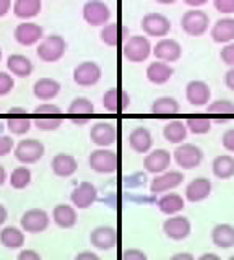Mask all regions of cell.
I'll return each instance as SVG.
<instances>
[{
    "label": "cell",
    "instance_id": "1",
    "mask_svg": "<svg viewBox=\"0 0 234 260\" xmlns=\"http://www.w3.org/2000/svg\"><path fill=\"white\" fill-rule=\"evenodd\" d=\"M67 52V41L60 35H49L41 39V43L36 47V55L39 60L46 63L59 62Z\"/></svg>",
    "mask_w": 234,
    "mask_h": 260
},
{
    "label": "cell",
    "instance_id": "2",
    "mask_svg": "<svg viewBox=\"0 0 234 260\" xmlns=\"http://www.w3.org/2000/svg\"><path fill=\"white\" fill-rule=\"evenodd\" d=\"M122 54L128 62L142 63L153 54V47H151V43L147 36L135 35V36H130L124 43Z\"/></svg>",
    "mask_w": 234,
    "mask_h": 260
},
{
    "label": "cell",
    "instance_id": "3",
    "mask_svg": "<svg viewBox=\"0 0 234 260\" xmlns=\"http://www.w3.org/2000/svg\"><path fill=\"white\" fill-rule=\"evenodd\" d=\"M88 165L98 174H114L120 168V159L117 153L109 148H98L91 151L88 158Z\"/></svg>",
    "mask_w": 234,
    "mask_h": 260
},
{
    "label": "cell",
    "instance_id": "4",
    "mask_svg": "<svg viewBox=\"0 0 234 260\" xmlns=\"http://www.w3.org/2000/svg\"><path fill=\"white\" fill-rule=\"evenodd\" d=\"M210 26V16L200 8H190L181 18V28L192 38L204 36Z\"/></svg>",
    "mask_w": 234,
    "mask_h": 260
},
{
    "label": "cell",
    "instance_id": "5",
    "mask_svg": "<svg viewBox=\"0 0 234 260\" xmlns=\"http://www.w3.org/2000/svg\"><path fill=\"white\" fill-rule=\"evenodd\" d=\"M44 143L36 140V138H23L17 145H15V158L20 161L21 165H35L44 156Z\"/></svg>",
    "mask_w": 234,
    "mask_h": 260
},
{
    "label": "cell",
    "instance_id": "6",
    "mask_svg": "<svg viewBox=\"0 0 234 260\" xmlns=\"http://www.w3.org/2000/svg\"><path fill=\"white\" fill-rule=\"evenodd\" d=\"M173 158L181 169H195L204 161V151L195 143H181L176 146Z\"/></svg>",
    "mask_w": 234,
    "mask_h": 260
},
{
    "label": "cell",
    "instance_id": "7",
    "mask_svg": "<svg viewBox=\"0 0 234 260\" xmlns=\"http://www.w3.org/2000/svg\"><path fill=\"white\" fill-rule=\"evenodd\" d=\"M140 28L147 38H166L171 31V21L163 13H147L140 21Z\"/></svg>",
    "mask_w": 234,
    "mask_h": 260
},
{
    "label": "cell",
    "instance_id": "8",
    "mask_svg": "<svg viewBox=\"0 0 234 260\" xmlns=\"http://www.w3.org/2000/svg\"><path fill=\"white\" fill-rule=\"evenodd\" d=\"M51 216L43 208H29L21 215V230L29 234H39L49 228Z\"/></svg>",
    "mask_w": 234,
    "mask_h": 260
},
{
    "label": "cell",
    "instance_id": "9",
    "mask_svg": "<svg viewBox=\"0 0 234 260\" xmlns=\"http://www.w3.org/2000/svg\"><path fill=\"white\" fill-rule=\"evenodd\" d=\"M83 20L90 24V26H106L111 20V8L103 0H88L83 5Z\"/></svg>",
    "mask_w": 234,
    "mask_h": 260
},
{
    "label": "cell",
    "instance_id": "10",
    "mask_svg": "<svg viewBox=\"0 0 234 260\" xmlns=\"http://www.w3.org/2000/svg\"><path fill=\"white\" fill-rule=\"evenodd\" d=\"M184 173L182 171H176V169H171V171H164V173L161 174H156L153 177V181L150 184V192L153 195H163V193H168L174 189H177L182 182H184Z\"/></svg>",
    "mask_w": 234,
    "mask_h": 260
},
{
    "label": "cell",
    "instance_id": "11",
    "mask_svg": "<svg viewBox=\"0 0 234 260\" xmlns=\"http://www.w3.org/2000/svg\"><path fill=\"white\" fill-rule=\"evenodd\" d=\"M90 242L94 249L108 252L111 249H114L119 242V233L116 228L103 224V226H96L94 230L90 233Z\"/></svg>",
    "mask_w": 234,
    "mask_h": 260
},
{
    "label": "cell",
    "instance_id": "12",
    "mask_svg": "<svg viewBox=\"0 0 234 260\" xmlns=\"http://www.w3.org/2000/svg\"><path fill=\"white\" fill-rule=\"evenodd\" d=\"M101 75H103L101 67L93 60L82 62L74 69V81L78 86H83V88L98 85Z\"/></svg>",
    "mask_w": 234,
    "mask_h": 260
},
{
    "label": "cell",
    "instance_id": "13",
    "mask_svg": "<svg viewBox=\"0 0 234 260\" xmlns=\"http://www.w3.org/2000/svg\"><path fill=\"white\" fill-rule=\"evenodd\" d=\"M163 233L166 234V238H169L171 241H184V239H187L192 233V223L187 216H182V215L169 216L163 223Z\"/></svg>",
    "mask_w": 234,
    "mask_h": 260
},
{
    "label": "cell",
    "instance_id": "14",
    "mask_svg": "<svg viewBox=\"0 0 234 260\" xmlns=\"http://www.w3.org/2000/svg\"><path fill=\"white\" fill-rule=\"evenodd\" d=\"M96 200H98V189H96L94 184L88 182V181L80 182L70 193L72 205L78 210L90 208Z\"/></svg>",
    "mask_w": 234,
    "mask_h": 260
},
{
    "label": "cell",
    "instance_id": "15",
    "mask_svg": "<svg viewBox=\"0 0 234 260\" xmlns=\"http://www.w3.org/2000/svg\"><path fill=\"white\" fill-rule=\"evenodd\" d=\"M128 106H130V94L120 86L109 88L103 96V108L108 112H124L128 109Z\"/></svg>",
    "mask_w": 234,
    "mask_h": 260
},
{
    "label": "cell",
    "instance_id": "16",
    "mask_svg": "<svg viewBox=\"0 0 234 260\" xmlns=\"http://www.w3.org/2000/svg\"><path fill=\"white\" fill-rule=\"evenodd\" d=\"M171 159H173V154L168 150L156 148V150H151L150 153H147V156L143 159V168L147 169V173L156 176V174H161L169 169V166H171Z\"/></svg>",
    "mask_w": 234,
    "mask_h": 260
},
{
    "label": "cell",
    "instance_id": "17",
    "mask_svg": "<svg viewBox=\"0 0 234 260\" xmlns=\"http://www.w3.org/2000/svg\"><path fill=\"white\" fill-rule=\"evenodd\" d=\"M90 140L99 148H109L117 140V130L111 122H96L90 130Z\"/></svg>",
    "mask_w": 234,
    "mask_h": 260
},
{
    "label": "cell",
    "instance_id": "18",
    "mask_svg": "<svg viewBox=\"0 0 234 260\" xmlns=\"http://www.w3.org/2000/svg\"><path fill=\"white\" fill-rule=\"evenodd\" d=\"M99 38L103 41V44H106L109 47H116V46L124 44L125 41L130 38V31H128V28L120 21L108 23L106 26L101 28Z\"/></svg>",
    "mask_w": 234,
    "mask_h": 260
},
{
    "label": "cell",
    "instance_id": "19",
    "mask_svg": "<svg viewBox=\"0 0 234 260\" xmlns=\"http://www.w3.org/2000/svg\"><path fill=\"white\" fill-rule=\"evenodd\" d=\"M153 55L156 57V60L166 62V63H174L181 59L182 46L177 43L176 39L163 38L158 41L155 47H153Z\"/></svg>",
    "mask_w": 234,
    "mask_h": 260
},
{
    "label": "cell",
    "instance_id": "20",
    "mask_svg": "<svg viewBox=\"0 0 234 260\" xmlns=\"http://www.w3.org/2000/svg\"><path fill=\"white\" fill-rule=\"evenodd\" d=\"M210 98H212V89L204 80H192L185 86V100L195 108L207 106L210 103Z\"/></svg>",
    "mask_w": 234,
    "mask_h": 260
},
{
    "label": "cell",
    "instance_id": "21",
    "mask_svg": "<svg viewBox=\"0 0 234 260\" xmlns=\"http://www.w3.org/2000/svg\"><path fill=\"white\" fill-rule=\"evenodd\" d=\"M43 36H44L43 28L31 21H23L15 28V39H17V43L26 47L41 43Z\"/></svg>",
    "mask_w": 234,
    "mask_h": 260
},
{
    "label": "cell",
    "instance_id": "22",
    "mask_svg": "<svg viewBox=\"0 0 234 260\" xmlns=\"http://www.w3.org/2000/svg\"><path fill=\"white\" fill-rule=\"evenodd\" d=\"M213 43L216 44H229L234 43V18L232 16H223L216 20L215 24L210 29Z\"/></svg>",
    "mask_w": 234,
    "mask_h": 260
},
{
    "label": "cell",
    "instance_id": "23",
    "mask_svg": "<svg viewBox=\"0 0 234 260\" xmlns=\"http://www.w3.org/2000/svg\"><path fill=\"white\" fill-rule=\"evenodd\" d=\"M212 193V182L207 177H195L185 185V200H189L192 203L204 202L205 199L210 197Z\"/></svg>",
    "mask_w": 234,
    "mask_h": 260
},
{
    "label": "cell",
    "instance_id": "24",
    "mask_svg": "<svg viewBox=\"0 0 234 260\" xmlns=\"http://www.w3.org/2000/svg\"><path fill=\"white\" fill-rule=\"evenodd\" d=\"M128 146L139 154H147L151 151L153 135L147 127H135L128 134Z\"/></svg>",
    "mask_w": 234,
    "mask_h": 260
},
{
    "label": "cell",
    "instance_id": "25",
    "mask_svg": "<svg viewBox=\"0 0 234 260\" xmlns=\"http://www.w3.org/2000/svg\"><path fill=\"white\" fill-rule=\"evenodd\" d=\"M60 83L57 80L49 78V77H44V78H39L35 81L33 85V94L38 98L39 101L43 103H49L52 101L55 96H59L60 93Z\"/></svg>",
    "mask_w": 234,
    "mask_h": 260
},
{
    "label": "cell",
    "instance_id": "26",
    "mask_svg": "<svg viewBox=\"0 0 234 260\" xmlns=\"http://www.w3.org/2000/svg\"><path fill=\"white\" fill-rule=\"evenodd\" d=\"M52 173L59 177H70L77 173L78 162L77 159L69 153H57L51 161Z\"/></svg>",
    "mask_w": 234,
    "mask_h": 260
},
{
    "label": "cell",
    "instance_id": "27",
    "mask_svg": "<svg viewBox=\"0 0 234 260\" xmlns=\"http://www.w3.org/2000/svg\"><path fill=\"white\" fill-rule=\"evenodd\" d=\"M77 210L70 203H59L52 210V221L62 230H70L77 224Z\"/></svg>",
    "mask_w": 234,
    "mask_h": 260
},
{
    "label": "cell",
    "instance_id": "28",
    "mask_svg": "<svg viewBox=\"0 0 234 260\" xmlns=\"http://www.w3.org/2000/svg\"><path fill=\"white\" fill-rule=\"evenodd\" d=\"M185 207V199L182 197L181 193H176V192H168L163 193L161 197L158 199V208L161 213H164L168 216H174V215H179L181 211Z\"/></svg>",
    "mask_w": 234,
    "mask_h": 260
},
{
    "label": "cell",
    "instance_id": "29",
    "mask_svg": "<svg viewBox=\"0 0 234 260\" xmlns=\"http://www.w3.org/2000/svg\"><path fill=\"white\" fill-rule=\"evenodd\" d=\"M174 69L166 62L155 60L147 67V78L153 85H164L171 80Z\"/></svg>",
    "mask_w": 234,
    "mask_h": 260
},
{
    "label": "cell",
    "instance_id": "30",
    "mask_svg": "<svg viewBox=\"0 0 234 260\" xmlns=\"http://www.w3.org/2000/svg\"><path fill=\"white\" fill-rule=\"evenodd\" d=\"M212 242L218 249L234 247V226L229 223H220L212 230Z\"/></svg>",
    "mask_w": 234,
    "mask_h": 260
},
{
    "label": "cell",
    "instance_id": "31",
    "mask_svg": "<svg viewBox=\"0 0 234 260\" xmlns=\"http://www.w3.org/2000/svg\"><path fill=\"white\" fill-rule=\"evenodd\" d=\"M7 69L12 73L13 77H20V78H26L29 77L35 70V65L28 59L26 55L21 54H12L7 59Z\"/></svg>",
    "mask_w": 234,
    "mask_h": 260
},
{
    "label": "cell",
    "instance_id": "32",
    "mask_svg": "<svg viewBox=\"0 0 234 260\" xmlns=\"http://www.w3.org/2000/svg\"><path fill=\"white\" fill-rule=\"evenodd\" d=\"M0 242L9 250H18L25 246V231L17 226H5L0 230Z\"/></svg>",
    "mask_w": 234,
    "mask_h": 260
},
{
    "label": "cell",
    "instance_id": "33",
    "mask_svg": "<svg viewBox=\"0 0 234 260\" xmlns=\"http://www.w3.org/2000/svg\"><path fill=\"white\" fill-rule=\"evenodd\" d=\"M43 8V0H15L13 13L20 20H31L39 15Z\"/></svg>",
    "mask_w": 234,
    "mask_h": 260
},
{
    "label": "cell",
    "instance_id": "34",
    "mask_svg": "<svg viewBox=\"0 0 234 260\" xmlns=\"http://www.w3.org/2000/svg\"><path fill=\"white\" fill-rule=\"evenodd\" d=\"M212 173L220 181L234 177V156L231 154H220L212 161Z\"/></svg>",
    "mask_w": 234,
    "mask_h": 260
},
{
    "label": "cell",
    "instance_id": "35",
    "mask_svg": "<svg viewBox=\"0 0 234 260\" xmlns=\"http://www.w3.org/2000/svg\"><path fill=\"white\" fill-rule=\"evenodd\" d=\"M187 125L182 120H169L163 128V135L166 138V142L173 145H181L185 138H187Z\"/></svg>",
    "mask_w": 234,
    "mask_h": 260
},
{
    "label": "cell",
    "instance_id": "36",
    "mask_svg": "<svg viewBox=\"0 0 234 260\" xmlns=\"http://www.w3.org/2000/svg\"><path fill=\"white\" fill-rule=\"evenodd\" d=\"M150 111L153 114H159V116H173L181 111V106L179 101L173 96H161L153 101Z\"/></svg>",
    "mask_w": 234,
    "mask_h": 260
},
{
    "label": "cell",
    "instance_id": "37",
    "mask_svg": "<svg viewBox=\"0 0 234 260\" xmlns=\"http://www.w3.org/2000/svg\"><path fill=\"white\" fill-rule=\"evenodd\" d=\"M67 112L70 116H91L94 112V104L91 100H88V98L78 96L70 101Z\"/></svg>",
    "mask_w": 234,
    "mask_h": 260
},
{
    "label": "cell",
    "instance_id": "38",
    "mask_svg": "<svg viewBox=\"0 0 234 260\" xmlns=\"http://www.w3.org/2000/svg\"><path fill=\"white\" fill-rule=\"evenodd\" d=\"M31 179H33V176H31L28 166H18L10 174V185L15 190H23L31 184Z\"/></svg>",
    "mask_w": 234,
    "mask_h": 260
},
{
    "label": "cell",
    "instance_id": "39",
    "mask_svg": "<svg viewBox=\"0 0 234 260\" xmlns=\"http://www.w3.org/2000/svg\"><path fill=\"white\" fill-rule=\"evenodd\" d=\"M5 127L12 135H25L29 132L31 127H33V122H31L26 116H20V117L13 116L5 122Z\"/></svg>",
    "mask_w": 234,
    "mask_h": 260
},
{
    "label": "cell",
    "instance_id": "40",
    "mask_svg": "<svg viewBox=\"0 0 234 260\" xmlns=\"http://www.w3.org/2000/svg\"><path fill=\"white\" fill-rule=\"evenodd\" d=\"M205 111L213 116H231L234 114V103L231 100H215L207 104Z\"/></svg>",
    "mask_w": 234,
    "mask_h": 260
},
{
    "label": "cell",
    "instance_id": "41",
    "mask_svg": "<svg viewBox=\"0 0 234 260\" xmlns=\"http://www.w3.org/2000/svg\"><path fill=\"white\" fill-rule=\"evenodd\" d=\"M185 125H187V130L193 135H205L212 128V120L207 117H190L185 120Z\"/></svg>",
    "mask_w": 234,
    "mask_h": 260
},
{
    "label": "cell",
    "instance_id": "42",
    "mask_svg": "<svg viewBox=\"0 0 234 260\" xmlns=\"http://www.w3.org/2000/svg\"><path fill=\"white\" fill-rule=\"evenodd\" d=\"M33 125L38 130H43V132H54V130H57L62 125V119L57 116H39L38 119H35Z\"/></svg>",
    "mask_w": 234,
    "mask_h": 260
},
{
    "label": "cell",
    "instance_id": "43",
    "mask_svg": "<svg viewBox=\"0 0 234 260\" xmlns=\"http://www.w3.org/2000/svg\"><path fill=\"white\" fill-rule=\"evenodd\" d=\"M36 116H60L62 114V109L59 108L57 104H52V103H43V104H38L35 111H33Z\"/></svg>",
    "mask_w": 234,
    "mask_h": 260
},
{
    "label": "cell",
    "instance_id": "44",
    "mask_svg": "<svg viewBox=\"0 0 234 260\" xmlns=\"http://www.w3.org/2000/svg\"><path fill=\"white\" fill-rule=\"evenodd\" d=\"M15 88V78L9 72L0 70V96H7L13 91Z\"/></svg>",
    "mask_w": 234,
    "mask_h": 260
},
{
    "label": "cell",
    "instance_id": "45",
    "mask_svg": "<svg viewBox=\"0 0 234 260\" xmlns=\"http://www.w3.org/2000/svg\"><path fill=\"white\" fill-rule=\"evenodd\" d=\"M220 59L224 65H228L229 69H234V43L224 44V47L220 52Z\"/></svg>",
    "mask_w": 234,
    "mask_h": 260
},
{
    "label": "cell",
    "instance_id": "46",
    "mask_svg": "<svg viewBox=\"0 0 234 260\" xmlns=\"http://www.w3.org/2000/svg\"><path fill=\"white\" fill-rule=\"evenodd\" d=\"M213 7L218 13L229 16L234 13V0H213Z\"/></svg>",
    "mask_w": 234,
    "mask_h": 260
},
{
    "label": "cell",
    "instance_id": "47",
    "mask_svg": "<svg viewBox=\"0 0 234 260\" xmlns=\"http://www.w3.org/2000/svg\"><path fill=\"white\" fill-rule=\"evenodd\" d=\"M13 138L10 135H4L0 134V158L7 156L13 151Z\"/></svg>",
    "mask_w": 234,
    "mask_h": 260
},
{
    "label": "cell",
    "instance_id": "48",
    "mask_svg": "<svg viewBox=\"0 0 234 260\" xmlns=\"http://www.w3.org/2000/svg\"><path fill=\"white\" fill-rule=\"evenodd\" d=\"M221 143L224 146L226 151L234 153V128H228L224 130V134L221 137Z\"/></svg>",
    "mask_w": 234,
    "mask_h": 260
},
{
    "label": "cell",
    "instance_id": "49",
    "mask_svg": "<svg viewBox=\"0 0 234 260\" xmlns=\"http://www.w3.org/2000/svg\"><path fill=\"white\" fill-rule=\"evenodd\" d=\"M122 260H148V257L140 249H127L122 254Z\"/></svg>",
    "mask_w": 234,
    "mask_h": 260
},
{
    "label": "cell",
    "instance_id": "50",
    "mask_svg": "<svg viewBox=\"0 0 234 260\" xmlns=\"http://www.w3.org/2000/svg\"><path fill=\"white\" fill-rule=\"evenodd\" d=\"M17 260H43V258L33 249H23L20 254H18V258Z\"/></svg>",
    "mask_w": 234,
    "mask_h": 260
},
{
    "label": "cell",
    "instance_id": "51",
    "mask_svg": "<svg viewBox=\"0 0 234 260\" xmlns=\"http://www.w3.org/2000/svg\"><path fill=\"white\" fill-rule=\"evenodd\" d=\"M74 260H101L98 254H94L91 250H82L74 257Z\"/></svg>",
    "mask_w": 234,
    "mask_h": 260
},
{
    "label": "cell",
    "instance_id": "52",
    "mask_svg": "<svg viewBox=\"0 0 234 260\" xmlns=\"http://www.w3.org/2000/svg\"><path fill=\"white\" fill-rule=\"evenodd\" d=\"M224 85L228 86V89L234 91V69H229L224 73Z\"/></svg>",
    "mask_w": 234,
    "mask_h": 260
},
{
    "label": "cell",
    "instance_id": "53",
    "mask_svg": "<svg viewBox=\"0 0 234 260\" xmlns=\"http://www.w3.org/2000/svg\"><path fill=\"white\" fill-rule=\"evenodd\" d=\"M12 8V0H0V18L5 16Z\"/></svg>",
    "mask_w": 234,
    "mask_h": 260
},
{
    "label": "cell",
    "instance_id": "54",
    "mask_svg": "<svg viewBox=\"0 0 234 260\" xmlns=\"http://www.w3.org/2000/svg\"><path fill=\"white\" fill-rule=\"evenodd\" d=\"M169 260H195V257H193V254H190V252H177V254H174Z\"/></svg>",
    "mask_w": 234,
    "mask_h": 260
},
{
    "label": "cell",
    "instance_id": "55",
    "mask_svg": "<svg viewBox=\"0 0 234 260\" xmlns=\"http://www.w3.org/2000/svg\"><path fill=\"white\" fill-rule=\"evenodd\" d=\"M184 4L192 8H198V7H204L205 4H208V0H184Z\"/></svg>",
    "mask_w": 234,
    "mask_h": 260
},
{
    "label": "cell",
    "instance_id": "56",
    "mask_svg": "<svg viewBox=\"0 0 234 260\" xmlns=\"http://www.w3.org/2000/svg\"><path fill=\"white\" fill-rule=\"evenodd\" d=\"M28 114V111L25 109V108H10L9 109V116H26Z\"/></svg>",
    "mask_w": 234,
    "mask_h": 260
},
{
    "label": "cell",
    "instance_id": "57",
    "mask_svg": "<svg viewBox=\"0 0 234 260\" xmlns=\"http://www.w3.org/2000/svg\"><path fill=\"white\" fill-rule=\"evenodd\" d=\"M197 260H221V257L213 254V252H207V254H202Z\"/></svg>",
    "mask_w": 234,
    "mask_h": 260
},
{
    "label": "cell",
    "instance_id": "58",
    "mask_svg": "<svg viewBox=\"0 0 234 260\" xmlns=\"http://www.w3.org/2000/svg\"><path fill=\"white\" fill-rule=\"evenodd\" d=\"M7 216H9V213H7V208L2 205V203H0V226L7 221Z\"/></svg>",
    "mask_w": 234,
    "mask_h": 260
},
{
    "label": "cell",
    "instance_id": "59",
    "mask_svg": "<svg viewBox=\"0 0 234 260\" xmlns=\"http://www.w3.org/2000/svg\"><path fill=\"white\" fill-rule=\"evenodd\" d=\"M72 120V124H74V125H78V127H83V125H86L88 124V119L86 117H83V119H75V117H72L70 119Z\"/></svg>",
    "mask_w": 234,
    "mask_h": 260
},
{
    "label": "cell",
    "instance_id": "60",
    "mask_svg": "<svg viewBox=\"0 0 234 260\" xmlns=\"http://www.w3.org/2000/svg\"><path fill=\"white\" fill-rule=\"evenodd\" d=\"M5 179H7V171L2 165H0V187L5 184Z\"/></svg>",
    "mask_w": 234,
    "mask_h": 260
},
{
    "label": "cell",
    "instance_id": "61",
    "mask_svg": "<svg viewBox=\"0 0 234 260\" xmlns=\"http://www.w3.org/2000/svg\"><path fill=\"white\" fill-rule=\"evenodd\" d=\"M155 2H158L161 5H173V4L177 2V0H155Z\"/></svg>",
    "mask_w": 234,
    "mask_h": 260
},
{
    "label": "cell",
    "instance_id": "62",
    "mask_svg": "<svg viewBox=\"0 0 234 260\" xmlns=\"http://www.w3.org/2000/svg\"><path fill=\"white\" fill-rule=\"evenodd\" d=\"M4 127H5V125L2 124V122H0V134H2V132H4Z\"/></svg>",
    "mask_w": 234,
    "mask_h": 260
},
{
    "label": "cell",
    "instance_id": "63",
    "mask_svg": "<svg viewBox=\"0 0 234 260\" xmlns=\"http://www.w3.org/2000/svg\"><path fill=\"white\" fill-rule=\"evenodd\" d=\"M0 60H2V49H0Z\"/></svg>",
    "mask_w": 234,
    "mask_h": 260
},
{
    "label": "cell",
    "instance_id": "64",
    "mask_svg": "<svg viewBox=\"0 0 234 260\" xmlns=\"http://www.w3.org/2000/svg\"><path fill=\"white\" fill-rule=\"evenodd\" d=\"M228 260H234V255H231V257H229Z\"/></svg>",
    "mask_w": 234,
    "mask_h": 260
}]
</instances>
